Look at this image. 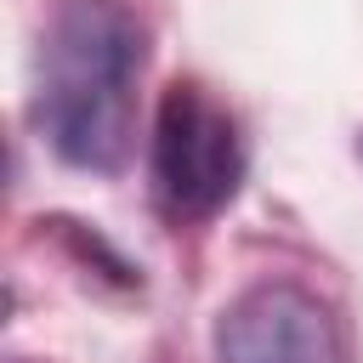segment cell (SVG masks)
Returning a JSON list of instances; mask_svg holds the SVG:
<instances>
[{
	"label": "cell",
	"instance_id": "6da1fadb",
	"mask_svg": "<svg viewBox=\"0 0 363 363\" xmlns=\"http://www.w3.org/2000/svg\"><path fill=\"white\" fill-rule=\"evenodd\" d=\"M142 23L119 0H57L34 45V130L68 164L119 176L136 142Z\"/></svg>",
	"mask_w": 363,
	"mask_h": 363
},
{
	"label": "cell",
	"instance_id": "7a4b0ae2",
	"mask_svg": "<svg viewBox=\"0 0 363 363\" xmlns=\"http://www.w3.org/2000/svg\"><path fill=\"white\" fill-rule=\"evenodd\" d=\"M244 176H250V147L238 113L204 79H170L147 142L153 204L170 221H210L238 199Z\"/></svg>",
	"mask_w": 363,
	"mask_h": 363
},
{
	"label": "cell",
	"instance_id": "3957f363",
	"mask_svg": "<svg viewBox=\"0 0 363 363\" xmlns=\"http://www.w3.org/2000/svg\"><path fill=\"white\" fill-rule=\"evenodd\" d=\"M216 363H352L346 323L301 278H255L221 312L210 335Z\"/></svg>",
	"mask_w": 363,
	"mask_h": 363
},
{
	"label": "cell",
	"instance_id": "277c9868",
	"mask_svg": "<svg viewBox=\"0 0 363 363\" xmlns=\"http://www.w3.org/2000/svg\"><path fill=\"white\" fill-rule=\"evenodd\" d=\"M357 159H363V130H357Z\"/></svg>",
	"mask_w": 363,
	"mask_h": 363
}]
</instances>
